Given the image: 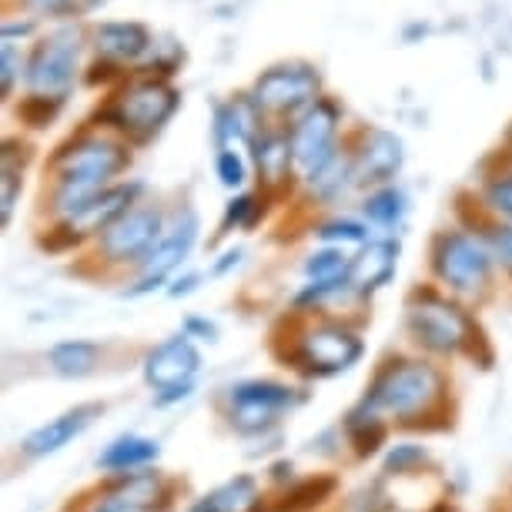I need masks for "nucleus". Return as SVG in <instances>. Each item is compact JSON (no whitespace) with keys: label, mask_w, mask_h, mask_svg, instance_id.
I'll use <instances>...</instances> for the list:
<instances>
[{"label":"nucleus","mask_w":512,"mask_h":512,"mask_svg":"<svg viewBox=\"0 0 512 512\" xmlns=\"http://www.w3.org/2000/svg\"><path fill=\"white\" fill-rule=\"evenodd\" d=\"M54 168L61 175L54 205L61 215H77L94 195H101L104 181L128 168V151L108 138H81L57 151Z\"/></svg>","instance_id":"f257e3e1"},{"label":"nucleus","mask_w":512,"mask_h":512,"mask_svg":"<svg viewBox=\"0 0 512 512\" xmlns=\"http://www.w3.org/2000/svg\"><path fill=\"white\" fill-rule=\"evenodd\" d=\"M442 385L446 382H442L439 369H432V365H425V362L389 365V369L372 382L365 409L389 412V415H399V419H412V415L432 409V405L439 402Z\"/></svg>","instance_id":"f03ea898"},{"label":"nucleus","mask_w":512,"mask_h":512,"mask_svg":"<svg viewBox=\"0 0 512 512\" xmlns=\"http://www.w3.org/2000/svg\"><path fill=\"white\" fill-rule=\"evenodd\" d=\"M178 111V91L164 81H138L128 91L118 94L111 104L108 121L118 124L121 131L134 134V138H151L168 124L171 114Z\"/></svg>","instance_id":"7ed1b4c3"},{"label":"nucleus","mask_w":512,"mask_h":512,"mask_svg":"<svg viewBox=\"0 0 512 512\" xmlns=\"http://www.w3.org/2000/svg\"><path fill=\"white\" fill-rule=\"evenodd\" d=\"M81 34L74 27H61L54 31L47 41H41L34 47L31 61H27V88L34 94H44V98H61L74 81L77 71V54H81Z\"/></svg>","instance_id":"20e7f679"},{"label":"nucleus","mask_w":512,"mask_h":512,"mask_svg":"<svg viewBox=\"0 0 512 512\" xmlns=\"http://www.w3.org/2000/svg\"><path fill=\"white\" fill-rule=\"evenodd\" d=\"M409 325L415 338L432 352H459L472 338V322L459 305L446 298L419 292L409 305Z\"/></svg>","instance_id":"39448f33"},{"label":"nucleus","mask_w":512,"mask_h":512,"mask_svg":"<svg viewBox=\"0 0 512 512\" xmlns=\"http://www.w3.org/2000/svg\"><path fill=\"white\" fill-rule=\"evenodd\" d=\"M335 128H338V108L332 101H315L302 114V121L295 124L292 158L305 171L308 181H315L335 161Z\"/></svg>","instance_id":"423d86ee"},{"label":"nucleus","mask_w":512,"mask_h":512,"mask_svg":"<svg viewBox=\"0 0 512 512\" xmlns=\"http://www.w3.org/2000/svg\"><path fill=\"white\" fill-rule=\"evenodd\" d=\"M201 369V355L188 335L171 338V342L158 345L148 359H144V379L151 389H158L164 399H181L191 392V382Z\"/></svg>","instance_id":"0eeeda50"},{"label":"nucleus","mask_w":512,"mask_h":512,"mask_svg":"<svg viewBox=\"0 0 512 512\" xmlns=\"http://www.w3.org/2000/svg\"><path fill=\"white\" fill-rule=\"evenodd\" d=\"M436 272L456 292H479L489 278V255L469 235H442L436 241Z\"/></svg>","instance_id":"6e6552de"},{"label":"nucleus","mask_w":512,"mask_h":512,"mask_svg":"<svg viewBox=\"0 0 512 512\" xmlns=\"http://www.w3.org/2000/svg\"><path fill=\"white\" fill-rule=\"evenodd\" d=\"M161 211L158 208H131L101 235V251L111 262H144L151 248L161 241Z\"/></svg>","instance_id":"1a4fd4ad"},{"label":"nucleus","mask_w":512,"mask_h":512,"mask_svg":"<svg viewBox=\"0 0 512 512\" xmlns=\"http://www.w3.org/2000/svg\"><path fill=\"white\" fill-rule=\"evenodd\" d=\"M318 94V74L305 64H282L255 81V104L265 111H298Z\"/></svg>","instance_id":"9d476101"},{"label":"nucleus","mask_w":512,"mask_h":512,"mask_svg":"<svg viewBox=\"0 0 512 512\" xmlns=\"http://www.w3.org/2000/svg\"><path fill=\"white\" fill-rule=\"evenodd\" d=\"M298 402L295 389L278 382H241L231 389V419L241 432H255L265 422H272V415L288 409Z\"/></svg>","instance_id":"9b49d317"},{"label":"nucleus","mask_w":512,"mask_h":512,"mask_svg":"<svg viewBox=\"0 0 512 512\" xmlns=\"http://www.w3.org/2000/svg\"><path fill=\"white\" fill-rule=\"evenodd\" d=\"M359 355H362V342L338 325L312 328V332L302 338V345H298V359L312 372H322V375L349 369V365L359 362Z\"/></svg>","instance_id":"f8f14e48"},{"label":"nucleus","mask_w":512,"mask_h":512,"mask_svg":"<svg viewBox=\"0 0 512 512\" xmlns=\"http://www.w3.org/2000/svg\"><path fill=\"white\" fill-rule=\"evenodd\" d=\"M195 238H198V215L195 211H181L178 221L171 225L168 231L161 235L158 245L151 248V255L144 258V282L134 288V295H141V292H151L154 285H161L164 278H168L171 268H178L181 262H185V255L191 251V245H195Z\"/></svg>","instance_id":"ddd939ff"},{"label":"nucleus","mask_w":512,"mask_h":512,"mask_svg":"<svg viewBox=\"0 0 512 512\" xmlns=\"http://www.w3.org/2000/svg\"><path fill=\"white\" fill-rule=\"evenodd\" d=\"M98 412H101L98 405H77V409L57 415L54 422L41 425L34 436H27L24 452H27V456H34V459L51 456V452H61L67 442H74L84 429H88Z\"/></svg>","instance_id":"4468645a"},{"label":"nucleus","mask_w":512,"mask_h":512,"mask_svg":"<svg viewBox=\"0 0 512 512\" xmlns=\"http://www.w3.org/2000/svg\"><path fill=\"white\" fill-rule=\"evenodd\" d=\"M138 191H141V185L101 191V195H94L88 205L77 211V215L67 218V228H71L74 235H88V231H108L114 221L128 215L131 201H134V195H138Z\"/></svg>","instance_id":"2eb2a0df"},{"label":"nucleus","mask_w":512,"mask_h":512,"mask_svg":"<svg viewBox=\"0 0 512 512\" xmlns=\"http://www.w3.org/2000/svg\"><path fill=\"white\" fill-rule=\"evenodd\" d=\"M402 168V141L389 131H372L362 151L355 154L352 178L355 181H389Z\"/></svg>","instance_id":"dca6fc26"},{"label":"nucleus","mask_w":512,"mask_h":512,"mask_svg":"<svg viewBox=\"0 0 512 512\" xmlns=\"http://www.w3.org/2000/svg\"><path fill=\"white\" fill-rule=\"evenodd\" d=\"M94 44H98V54H104L108 61H138L151 47V34L144 24L111 21L94 31Z\"/></svg>","instance_id":"f3484780"},{"label":"nucleus","mask_w":512,"mask_h":512,"mask_svg":"<svg viewBox=\"0 0 512 512\" xmlns=\"http://www.w3.org/2000/svg\"><path fill=\"white\" fill-rule=\"evenodd\" d=\"M395 255H399V248L392 241H375L352 262L349 285H355L359 292H372V288L385 285L395 272Z\"/></svg>","instance_id":"a211bd4d"},{"label":"nucleus","mask_w":512,"mask_h":512,"mask_svg":"<svg viewBox=\"0 0 512 512\" xmlns=\"http://www.w3.org/2000/svg\"><path fill=\"white\" fill-rule=\"evenodd\" d=\"M251 506H255V479L238 476L198 499L188 512H248Z\"/></svg>","instance_id":"6ab92c4d"},{"label":"nucleus","mask_w":512,"mask_h":512,"mask_svg":"<svg viewBox=\"0 0 512 512\" xmlns=\"http://www.w3.org/2000/svg\"><path fill=\"white\" fill-rule=\"evenodd\" d=\"M158 492V479L154 476H131L121 489H114L108 499H101V506L94 512H144L154 502Z\"/></svg>","instance_id":"aec40b11"},{"label":"nucleus","mask_w":512,"mask_h":512,"mask_svg":"<svg viewBox=\"0 0 512 512\" xmlns=\"http://www.w3.org/2000/svg\"><path fill=\"white\" fill-rule=\"evenodd\" d=\"M158 442L141 439V436H124L118 442H111L101 452V466L104 469H134V466H148L151 459H158Z\"/></svg>","instance_id":"412c9836"},{"label":"nucleus","mask_w":512,"mask_h":512,"mask_svg":"<svg viewBox=\"0 0 512 512\" xmlns=\"http://www.w3.org/2000/svg\"><path fill=\"white\" fill-rule=\"evenodd\" d=\"M98 355L101 349L94 342H61L54 345L51 365L61 375H67V379H81V375H88L98 365Z\"/></svg>","instance_id":"4be33fe9"},{"label":"nucleus","mask_w":512,"mask_h":512,"mask_svg":"<svg viewBox=\"0 0 512 512\" xmlns=\"http://www.w3.org/2000/svg\"><path fill=\"white\" fill-rule=\"evenodd\" d=\"M255 151H258V168L268 181H278L285 178L288 164H292V141L285 138H262L255 141Z\"/></svg>","instance_id":"5701e85b"},{"label":"nucleus","mask_w":512,"mask_h":512,"mask_svg":"<svg viewBox=\"0 0 512 512\" xmlns=\"http://www.w3.org/2000/svg\"><path fill=\"white\" fill-rule=\"evenodd\" d=\"M251 128H255V111L245 101H235L218 111V138L221 141H251Z\"/></svg>","instance_id":"b1692460"},{"label":"nucleus","mask_w":512,"mask_h":512,"mask_svg":"<svg viewBox=\"0 0 512 512\" xmlns=\"http://www.w3.org/2000/svg\"><path fill=\"white\" fill-rule=\"evenodd\" d=\"M349 268L352 265L345 262L342 251L328 248V251H318V255L308 258L305 272H308V278H315V282L322 285V282H342V278H349Z\"/></svg>","instance_id":"393cba45"},{"label":"nucleus","mask_w":512,"mask_h":512,"mask_svg":"<svg viewBox=\"0 0 512 512\" xmlns=\"http://www.w3.org/2000/svg\"><path fill=\"white\" fill-rule=\"evenodd\" d=\"M402 211H405V198H402V191H395V188L375 191V195L365 201V215H369L375 225H395V221L402 218Z\"/></svg>","instance_id":"a878e982"},{"label":"nucleus","mask_w":512,"mask_h":512,"mask_svg":"<svg viewBox=\"0 0 512 512\" xmlns=\"http://www.w3.org/2000/svg\"><path fill=\"white\" fill-rule=\"evenodd\" d=\"M362 409H365V405H362ZM365 412H369V409H365ZM349 429H352L355 446H359V456H369V452L379 449L382 439H385V429H382V422L375 419V412H369V415L352 412Z\"/></svg>","instance_id":"bb28decb"},{"label":"nucleus","mask_w":512,"mask_h":512,"mask_svg":"<svg viewBox=\"0 0 512 512\" xmlns=\"http://www.w3.org/2000/svg\"><path fill=\"white\" fill-rule=\"evenodd\" d=\"M332 489H335V479H328V476L308 479V482H302V486H295L292 492H288L282 512H305V509H312L322 499H328V492H332Z\"/></svg>","instance_id":"cd10ccee"},{"label":"nucleus","mask_w":512,"mask_h":512,"mask_svg":"<svg viewBox=\"0 0 512 512\" xmlns=\"http://www.w3.org/2000/svg\"><path fill=\"white\" fill-rule=\"evenodd\" d=\"M57 111H61V98H44V94H34V98H27L21 104V118L27 124H34V128H44Z\"/></svg>","instance_id":"c85d7f7f"},{"label":"nucleus","mask_w":512,"mask_h":512,"mask_svg":"<svg viewBox=\"0 0 512 512\" xmlns=\"http://www.w3.org/2000/svg\"><path fill=\"white\" fill-rule=\"evenodd\" d=\"M0 175H4V195H0V205H4V225H7V221H11V211H14V201H17V188H21V168L14 164L11 148L4 151V168H0Z\"/></svg>","instance_id":"c756f323"},{"label":"nucleus","mask_w":512,"mask_h":512,"mask_svg":"<svg viewBox=\"0 0 512 512\" xmlns=\"http://www.w3.org/2000/svg\"><path fill=\"white\" fill-rule=\"evenodd\" d=\"M318 238L322 241H365L369 238V231H365L362 225H355V221H332V225H322L318 228Z\"/></svg>","instance_id":"7c9ffc66"},{"label":"nucleus","mask_w":512,"mask_h":512,"mask_svg":"<svg viewBox=\"0 0 512 512\" xmlns=\"http://www.w3.org/2000/svg\"><path fill=\"white\" fill-rule=\"evenodd\" d=\"M218 178H221V185H228V188H238L241 181H245V161L238 158V151H221L218 154Z\"/></svg>","instance_id":"2f4dec72"},{"label":"nucleus","mask_w":512,"mask_h":512,"mask_svg":"<svg viewBox=\"0 0 512 512\" xmlns=\"http://www.w3.org/2000/svg\"><path fill=\"white\" fill-rule=\"evenodd\" d=\"M486 205L496 211V215L512 218V178H496L486 188Z\"/></svg>","instance_id":"473e14b6"},{"label":"nucleus","mask_w":512,"mask_h":512,"mask_svg":"<svg viewBox=\"0 0 512 512\" xmlns=\"http://www.w3.org/2000/svg\"><path fill=\"white\" fill-rule=\"evenodd\" d=\"M425 462V452L419 446H399L385 462V469L389 472H409L412 466H422Z\"/></svg>","instance_id":"72a5a7b5"},{"label":"nucleus","mask_w":512,"mask_h":512,"mask_svg":"<svg viewBox=\"0 0 512 512\" xmlns=\"http://www.w3.org/2000/svg\"><path fill=\"white\" fill-rule=\"evenodd\" d=\"M489 241H492V255L499 258L506 272H512V225L509 228H492Z\"/></svg>","instance_id":"f704fd0d"},{"label":"nucleus","mask_w":512,"mask_h":512,"mask_svg":"<svg viewBox=\"0 0 512 512\" xmlns=\"http://www.w3.org/2000/svg\"><path fill=\"white\" fill-rule=\"evenodd\" d=\"M14 77H17V57H14V47L4 41V51H0V91L11 94Z\"/></svg>","instance_id":"c9c22d12"},{"label":"nucleus","mask_w":512,"mask_h":512,"mask_svg":"<svg viewBox=\"0 0 512 512\" xmlns=\"http://www.w3.org/2000/svg\"><path fill=\"white\" fill-rule=\"evenodd\" d=\"M251 208H255V201H251L248 195H241V198H235V201H231V205H228V211H225V225H221V228H231V225H241V221H245L248 218V211Z\"/></svg>","instance_id":"e433bc0d"},{"label":"nucleus","mask_w":512,"mask_h":512,"mask_svg":"<svg viewBox=\"0 0 512 512\" xmlns=\"http://www.w3.org/2000/svg\"><path fill=\"white\" fill-rule=\"evenodd\" d=\"M31 4L44 14H71L77 7V0H31Z\"/></svg>","instance_id":"4c0bfd02"},{"label":"nucleus","mask_w":512,"mask_h":512,"mask_svg":"<svg viewBox=\"0 0 512 512\" xmlns=\"http://www.w3.org/2000/svg\"><path fill=\"white\" fill-rule=\"evenodd\" d=\"M14 34H31V24H7L4 27V41H11Z\"/></svg>","instance_id":"58836bf2"}]
</instances>
